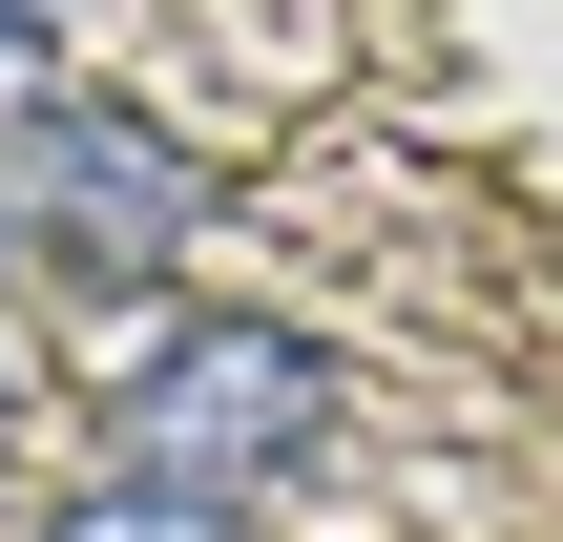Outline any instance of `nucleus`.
I'll use <instances>...</instances> for the list:
<instances>
[{
  "label": "nucleus",
  "instance_id": "obj_1",
  "mask_svg": "<svg viewBox=\"0 0 563 542\" xmlns=\"http://www.w3.org/2000/svg\"><path fill=\"white\" fill-rule=\"evenodd\" d=\"M104 439H125V480L251 501V480H292V460L334 439V355H313V334H272V313H167V334H146V376L104 397Z\"/></svg>",
  "mask_w": 563,
  "mask_h": 542
},
{
  "label": "nucleus",
  "instance_id": "obj_2",
  "mask_svg": "<svg viewBox=\"0 0 563 542\" xmlns=\"http://www.w3.org/2000/svg\"><path fill=\"white\" fill-rule=\"evenodd\" d=\"M0 188H21V251L84 272V292H167L188 230H209V167H188L146 104H104V84L21 104V125H0Z\"/></svg>",
  "mask_w": 563,
  "mask_h": 542
},
{
  "label": "nucleus",
  "instance_id": "obj_3",
  "mask_svg": "<svg viewBox=\"0 0 563 542\" xmlns=\"http://www.w3.org/2000/svg\"><path fill=\"white\" fill-rule=\"evenodd\" d=\"M42 542H251V501H188V480H104V501H63Z\"/></svg>",
  "mask_w": 563,
  "mask_h": 542
},
{
  "label": "nucleus",
  "instance_id": "obj_4",
  "mask_svg": "<svg viewBox=\"0 0 563 542\" xmlns=\"http://www.w3.org/2000/svg\"><path fill=\"white\" fill-rule=\"evenodd\" d=\"M63 21H84V0H0V63H42V42H63Z\"/></svg>",
  "mask_w": 563,
  "mask_h": 542
},
{
  "label": "nucleus",
  "instance_id": "obj_5",
  "mask_svg": "<svg viewBox=\"0 0 563 542\" xmlns=\"http://www.w3.org/2000/svg\"><path fill=\"white\" fill-rule=\"evenodd\" d=\"M0 251H21V188H0Z\"/></svg>",
  "mask_w": 563,
  "mask_h": 542
}]
</instances>
